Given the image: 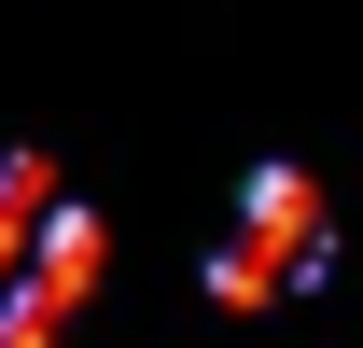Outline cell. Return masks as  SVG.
Masks as SVG:
<instances>
[{
    "mask_svg": "<svg viewBox=\"0 0 363 348\" xmlns=\"http://www.w3.org/2000/svg\"><path fill=\"white\" fill-rule=\"evenodd\" d=\"M98 293V209L43 153H0V348H56Z\"/></svg>",
    "mask_w": 363,
    "mask_h": 348,
    "instance_id": "1",
    "label": "cell"
},
{
    "mask_svg": "<svg viewBox=\"0 0 363 348\" xmlns=\"http://www.w3.org/2000/svg\"><path fill=\"white\" fill-rule=\"evenodd\" d=\"M321 251H335L321 181H308V168H252V181H238L224 251H210V293H224V306H279V293H308V279H321Z\"/></svg>",
    "mask_w": 363,
    "mask_h": 348,
    "instance_id": "2",
    "label": "cell"
}]
</instances>
